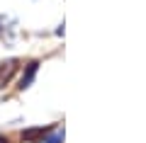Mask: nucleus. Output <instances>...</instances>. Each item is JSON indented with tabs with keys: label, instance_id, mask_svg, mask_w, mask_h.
<instances>
[{
	"label": "nucleus",
	"instance_id": "3",
	"mask_svg": "<svg viewBox=\"0 0 146 143\" xmlns=\"http://www.w3.org/2000/svg\"><path fill=\"white\" fill-rule=\"evenodd\" d=\"M22 136H25V141H34V138L44 136V129H29V131H25Z\"/></svg>",
	"mask_w": 146,
	"mask_h": 143
},
{
	"label": "nucleus",
	"instance_id": "1",
	"mask_svg": "<svg viewBox=\"0 0 146 143\" xmlns=\"http://www.w3.org/2000/svg\"><path fill=\"white\" fill-rule=\"evenodd\" d=\"M15 71H17V61H15V58L0 63V87H5L7 82H10V78L15 75Z\"/></svg>",
	"mask_w": 146,
	"mask_h": 143
},
{
	"label": "nucleus",
	"instance_id": "2",
	"mask_svg": "<svg viewBox=\"0 0 146 143\" xmlns=\"http://www.w3.org/2000/svg\"><path fill=\"white\" fill-rule=\"evenodd\" d=\"M36 66H39V63H29V66H27V75H22V80H20V87H22V90L29 87L32 78H34V73H36Z\"/></svg>",
	"mask_w": 146,
	"mask_h": 143
},
{
	"label": "nucleus",
	"instance_id": "4",
	"mask_svg": "<svg viewBox=\"0 0 146 143\" xmlns=\"http://www.w3.org/2000/svg\"><path fill=\"white\" fill-rule=\"evenodd\" d=\"M0 143H7V138H5V136H0Z\"/></svg>",
	"mask_w": 146,
	"mask_h": 143
}]
</instances>
